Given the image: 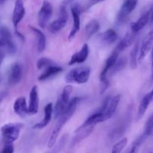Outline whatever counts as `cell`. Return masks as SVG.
<instances>
[{"label": "cell", "mask_w": 153, "mask_h": 153, "mask_svg": "<svg viewBox=\"0 0 153 153\" xmlns=\"http://www.w3.org/2000/svg\"><path fill=\"white\" fill-rule=\"evenodd\" d=\"M120 99V94H117L113 97H108L101 108L97 111L91 115L89 117H88V119L84 122L82 126H79V128H83L90 126L97 125V123L105 122L111 118L117 109Z\"/></svg>", "instance_id": "obj_1"}, {"label": "cell", "mask_w": 153, "mask_h": 153, "mask_svg": "<svg viewBox=\"0 0 153 153\" xmlns=\"http://www.w3.org/2000/svg\"><path fill=\"white\" fill-rule=\"evenodd\" d=\"M80 101V97H74L67 103V107H66L64 113L58 118V121H57L56 124H55L53 129H52V131L49 139V142H48V147L52 148L54 145L55 144L61 129L64 127V126L67 123V121L71 119L73 115L74 114Z\"/></svg>", "instance_id": "obj_2"}, {"label": "cell", "mask_w": 153, "mask_h": 153, "mask_svg": "<svg viewBox=\"0 0 153 153\" xmlns=\"http://www.w3.org/2000/svg\"><path fill=\"white\" fill-rule=\"evenodd\" d=\"M23 127L24 124L21 123H10L3 126L0 130L4 143H13L16 141Z\"/></svg>", "instance_id": "obj_3"}, {"label": "cell", "mask_w": 153, "mask_h": 153, "mask_svg": "<svg viewBox=\"0 0 153 153\" xmlns=\"http://www.w3.org/2000/svg\"><path fill=\"white\" fill-rule=\"evenodd\" d=\"M91 75V68L88 67H78L71 70L65 76L67 83L85 84L88 81Z\"/></svg>", "instance_id": "obj_4"}, {"label": "cell", "mask_w": 153, "mask_h": 153, "mask_svg": "<svg viewBox=\"0 0 153 153\" xmlns=\"http://www.w3.org/2000/svg\"><path fill=\"white\" fill-rule=\"evenodd\" d=\"M53 13V7L47 0H43L41 7L37 13V22L40 28H46Z\"/></svg>", "instance_id": "obj_5"}, {"label": "cell", "mask_w": 153, "mask_h": 153, "mask_svg": "<svg viewBox=\"0 0 153 153\" xmlns=\"http://www.w3.org/2000/svg\"><path fill=\"white\" fill-rule=\"evenodd\" d=\"M68 21V13L65 5H61L60 8L59 17L52 21L49 25V31L52 33H57L66 26Z\"/></svg>", "instance_id": "obj_6"}, {"label": "cell", "mask_w": 153, "mask_h": 153, "mask_svg": "<svg viewBox=\"0 0 153 153\" xmlns=\"http://www.w3.org/2000/svg\"><path fill=\"white\" fill-rule=\"evenodd\" d=\"M82 12V9L79 5H73L71 7V13L72 16H73V26H72V29L70 31V34L68 35V40H72L75 37H76V34L80 30V25H81V20H80V14Z\"/></svg>", "instance_id": "obj_7"}, {"label": "cell", "mask_w": 153, "mask_h": 153, "mask_svg": "<svg viewBox=\"0 0 153 153\" xmlns=\"http://www.w3.org/2000/svg\"><path fill=\"white\" fill-rule=\"evenodd\" d=\"M0 37L2 39L4 43V48L10 55H13L16 52V46L13 40L10 30L6 27L0 28Z\"/></svg>", "instance_id": "obj_8"}, {"label": "cell", "mask_w": 153, "mask_h": 153, "mask_svg": "<svg viewBox=\"0 0 153 153\" xmlns=\"http://www.w3.org/2000/svg\"><path fill=\"white\" fill-rule=\"evenodd\" d=\"M25 14V8L22 0H16L12 14V22L16 31L19 22L22 20Z\"/></svg>", "instance_id": "obj_9"}, {"label": "cell", "mask_w": 153, "mask_h": 153, "mask_svg": "<svg viewBox=\"0 0 153 153\" xmlns=\"http://www.w3.org/2000/svg\"><path fill=\"white\" fill-rule=\"evenodd\" d=\"M153 44V31L148 33L144 38L142 40V43L140 47L139 48V61H141L144 59L150 52Z\"/></svg>", "instance_id": "obj_10"}, {"label": "cell", "mask_w": 153, "mask_h": 153, "mask_svg": "<svg viewBox=\"0 0 153 153\" xmlns=\"http://www.w3.org/2000/svg\"><path fill=\"white\" fill-rule=\"evenodd\" d=\"M137 2H138V0H126L118 13V20L120 22L125 21L128 15L132 13L133 10L135 9Z\"/></svg>", "instance_id": "obj_11"}, {"label": "cell", "mask_w": 153, "mask_h": 153, "mask_svg": "<svg viewBox=\"0 0 153 153\" xmlns=\"http://www.w3.org/2000/svg\"><path fill=\"white\" fill-rule=\"evenodd\" d=\"M39 110V97L37 85L32 87L29 94V105L28 107V115L37 114Z\"/></svg>", "instance_id": "obj_12"}, {"label": "cell", "mask_w": 153, "mask_h": 153, "mask_svg": "<svg viewBox=\"0 0 153 153\" xmlns=\"http://www.w3.org/2000/svg\"><path fill=\"white\" fill-rule=\"evenodd\" d=\"M119 52H117L116 50H114V52L111 54L110 56L108 58L107 61H106L105 64V67L103 68L102 71L101 72L100 76V79L102 82H104V81L108 80V74L110 72V70H111V68L113 67V66L114 65L115 62L117 60V58H119Z\"/></svg>", "instance_id": "obj_13"}, {"label": "cell", "mask_w": 153, "mask_h": 153, "mask_svg": "<svg viewBox=\"0 0 153 153\" xmlns=\"http://www.w3.org/2000/svg\"><path fill=\"white\" fill-rule=\"evenodd\" d=\"M22 77V66L19 63H14L10 68L8 74V83L15 85L20 82Z\"/></svg>", "instance_id": "obj_14"}, {"label": "cell", "mask_w": 153, "mask_h": 153, "mask_svg": "<svg viewBox=\"0 0 153 153\" xmlns=\"http://www.w3.org/2000/svg\"><path fill=\"white\" fill-rule=\"evenodd\" d=\"M89 46L87 43L82 46V49L79 52H76L72 55L70 61H69V65H73L76 64H82L87 60L89 55Z\"/></svg>", "instance_id": "obj_15"}, {"label": "cell", "mask_w": 153, "mask_h": 153, "mask_svg": "<svg viewBox=\"0 0 153 153\" xmlns=\"http://www.w3.org/2000/svg\"><path fill=\"white\" fill-rule=\"evenodd\" d=\"M52 114H53V105L52 103H49L44 107V117L42 121L34 124L32 126L34 129H42L49 125L52 120Z\"/></svg>", "instance_id": "obj_16"}, {"label": "cell", "mask_w": 153, "mask_h": 153, "mask_svg": "<svg viewBox=\"0 0 153 153\" xmlns=\"http://www.w3.org/2000/svg\"><path fill=\"white\" fill-rule=\"evenodd\" d=\"M94 127H95V125H92L90 126L85 127L84 128H81V129H76L75 131L76 135L73 137L71 142L72 146H76V144H78L81 141L85 140V138L89 137L91 134V133L93 132V131H94Z\"/></svg>", "instance_id": "obj_17"}, {"label": "cell", "mask_w": 153, "mask_h": 153, "mask_svg": "<svg viewBox=\"0 0 153 153\" xmlns=\"http://www.w3.org/2000/svg\"><path fill=\"white\" fill-rule=\"evenodd\" d=\"M13 111L15 114L20 117L24 118L28 115V106L26 103V99L24 97H19L13 103Z\"/></svg>", "instance_id": "obj_18"}, {"label": "cell", "mask_w": 153, "mask_h": 153, "mask_svg": "<svg viewBox=\"0 0 153 153\" xmlns=\"http://www.w3.org/2000/svg\"><path fill=\"white\" fill-rule=\"evenodd\" d=\"M135 37L136 34L132 32V31L127 33L125 37L119 42V43L117 44V46L116 49L114 50H116L119 53L125 51L127 48H128L130 46L132 45L134 40H135Z\"/></svg>", "instance_id": "obj_19"}, {"label": "cell", "mask_w": 153, "mask_h": 153, "mask_svg": "<svg viewBox=\"0 0 153 153\" xmlns=\"http://www.w3.org/2000/svg\"><path fill=\"white\" fill-rule=\"evenodd\" d=\"M153 99V93L152 91L146 94L143 99L140 101V105L138 106V109H137V120H140L143 117V115L146 113V110H147L148 107H149V104L152 102Z\"/></svg>", "instance_id": "obj_20"}, {"label": "cell", "mask_w": 153, "mask_h": 153, "mask_svg": "<svg viewBox=\"0 0 153 153\" xmlns=\"http://www.w3.org/2000/svg\"><path fill=\"white\" fill-rule=\"evenodd\" d=\"M151 12H152V9L148 10V11H146V13H143L136 22H133V23L131 24V28L132 32L137 34V32H139L140 30H142L144 28L145 25L148 23L149 19H150Z\"/></svg>", "instance_id": "obj_21"}, {"label": "cell", "mask_w": 153, "mask_h": 153, "mask_svg": "<svg viewBox=\"0 0 153 153\" xmlns=\"http://www.w3.org/2000/svg\"><path fill=\"white\" fill-rule=\"evenodd\" d=\"M28 28L32 31L34 33V35L36 36V39H37V51L39 52H42L44 51L46 49V38L45 34L40 31L39 28H35V27L32 26V25H28Z\"/></svg>", "instance_id": "obj_22"}, {"label": "cell", "mask_w": 153, "mask_h": 153, "mask_svg": "<svg viewBox=\"0 0 153 153\" xmlns=\"http://www.w3.org/2000/svg\"><path fill=\"white\" fill-rule=\"evenodd\" d=\"M63 71V69L61 67H58V66L54 65L49 66V67H46L44 69L43 73L39 76L38 77V81H45L46 79H49L50 78L53 77V76H56L58 73H61Z\"/></svg>", "instance_id": "obj_23"}, {"label": "cell", "mask_w": 153, "mask_h": 153, "mask_svg": "<svg viewBox=\"0 0 153 153\" xmlns=\"http://www.w3.org/2000/svg\"><path fill=\"white\" fill-rule=\"evenodd\" d=\"M101 38L105 44L111 45L117 41L118 38V34L114 29L108 28L102 34Z\"/></svg>", "instance_id": "obj_24"}, {"label": "cell", "mask_w": 153, "mask_h": 153, "mask_svg": "<svg viewBox=\"0 0 153 153\" xmlns=\"http://www.w3.org/2000/svg\"><path fill=\"white\" fill-rule=\"evenodd\" d=\"M100 23L96 19H92L85 25V34L87 39H90L94 34H95L100 30Z\"/></svg>", "instance_id": "obj_25"}, {"label": "cell", "mask_w": 153, "mask_h": 153, "mask_svg": "<svg viewBox=\"0 0 153 153\" xmlns=\"http://www.w3.org/2000/svg\"><path fill=\"white\" fill-rule=\"evenodd\" d=\"M138 54H139V43L137 42L131 49V52L129 55L130 58V67L132 70L137 68V58H138Z\"/></svg>", "instance_id": "obj_26"}, {"label": "cell", "mask_w": 153, "mask_h": 153, "mask_svg": "<svg viewBox=\"0 0 153 153\" xmlns=\"http://www.w3.org/2000/svg\"><path fill=\"white\" fill-rule=\"evenodd\" d=\"M67 104L64 103L61 99H58V101L56 102L55 108H53L54 117H55V119H58V118L64 113V110H65L66 107H67Z\"/></svg>", "instance_id": "obj_27"}, {"label": "cell", "mask_w": 153, "mask_h": 153, "mask_svg": "<svg viewBox=\"0 0 153 153\" xmlns=\"http://www.w3.org/2000/svg\"><path fill=\"white\" fill-rule=\"evenodd\" d=\"M126 63H127L126 58H125V57H124V58H118L117 60L116 61V62H115L114 65L113 66L111 70H110L111 74L114 75L115 74V73H118L119 71H120V70H122L125 67Z\"/></svg>", "instance_id": "obj_28"}, {"label": "cell", "mask_w": 153, "mask_h": 153, "mask_svg": "<svg viewBox=\"0 0 153 153\" xmlns=\"http://www.w3.org/2000/svg\"><path fill=\"white\" fill-rule=\"evenodd\" d=\"M54 64H55V63L52 60H51L50 58H45V57L39 58L36 63V66H37L38 70H43V69L46 68L49 66L54 65Z\"/></svg>", "instance_id": "obj_29"}, {"label": "cell", "mask_w": 153, "mask_h": 153, "mask_svg": "<svg viewBox=\"0 0 153 153\" xmlns=\"http://www.w3.org/2000/svg\"><path fill=\"white\" fill-rule=\"evenodd\" d=\"M73 87L70 85H66L64 88V89H63L60 99H61L64 103H66V104H67V103L69 102V101H70V97L72 92H73Z\"/></svg>", "instance_id": "obj_30"}, {"label": "cell", "mask_w": 153, "mask_h": 153, "mask_svg": "<svg viewBox=\"0 0 153 153\" xmlns=\"http://www.w3.org/2000/svg\"><path fill=\"white\" fill-rule=\"evenodd\" d=\"M127 143H128L127 137H123V139H121L120 140H119L117 143H116L114 145L113 148H112L111 153H121L123 149L127 145Z\"/></svg>", "instance_id": "obj_31"}, {"label": "cell", "mask_w": 153, "mask_h": 153, "mask_svg": "<svg viewBox=\"0 0 153 153\" xmlns=\"http://www.w3.org/2000/svg\"><path fill=\"white\" fill-rule=\"evenodd\" d=\"M146 137H146L143 134H142V135H140V137L133 143L132 146H131V149H130V151L128 152V153H138L139 149H140V146H141V144L143 143V142L144 141L145 139H146Z\"/></svg>", "instance_id": "obj_32"}, {"label": "cell", "mask_w": 153, "mask_h": 153, "mask_svg": "<svg viewBox=\"0 0 153 153\" xmlns=\"http://www.w3.org/2000/svg\"><path fill=\"white\" fill-rule=\"evenodd\" d=\"M153 134V112L152 114L149 116V117L148 118L147 121L146 123V125H145V128H144V134L146 137H149V136L152 135Z\"/></svg>", "instance_id": "obj_33"}, {"label": "cell", "mask_w": 153, "mask_h": 153, "mask_svg": "<svg viewBox=\"0 0 153 153\" xmlns=\"http://www.w3.org/2000/svg\"><path fill=\"white\" fill-rule=\"evenodd\" d=\"M14 152V147L13 143H5L1 153H13Z\"/></svg>", "instance_id": "obj_34"}, {"label": "cell", "mask_w": 153, "mask_h": 153, "mask_svg": "<svg viewBox=\"0 0 153 153\" xmlns=\"http://www.w3.org/2000/svg\"><path fill=\"white\" fill-rule=\"evenodd\" d=\"M104 1L105 0H89L88 4H87L86 9L90 8V7H91L92 6L95 5V4H98V3L102 2V1Z\"/></svg>", "instance_id": "obj_35"}, {"label": "cell", "mask_w": 153, "mask_h": 153, "mask_svg": "<svg viewBox=\"0 0 153 153\" xmlns=\"http://www.w3.org/2000/svg\"><path fill=\"white\" fill-rule=\"evenodd\" d=\"M6 96H7V93L4 92V91H1L0 92V104L1 103V102L4 100V99L5 98Z\"/></svg>", "instance_id": "obj_36"}, {"label": "cell", "mask_w": 153, "mask_h": 153, "mask_svg": "<svg viewBox=\"0 0 153 153\" xmlns=\"http://www.w3.org/2000/svg\"><path fill=\"white\" fill-rule=\"evenodd\" d=\"M4 54L2 51L0 50V67H1V64H2L3 61H4Z\"/></svg>", "instance_id": "obj_37"}, {"label": "cell", "mask_w": 153, "mask_h": 153, "mask_svg": "<svg viewBox=\"0 0 153 153\" xmlns=\"http://www.w3.org/2000/svg\"><path fill=\"white\" fill-rule=\"evenodd\" d=\"M75 0H64V5H67V4H70L71 2H73V1H74Z\"/></svg>", "instance_id": "obj_38"}, {"label": "cell", "mask_w": 153, "mask_h": 153, "mask_svg": "<svg viewBox=\"0 0 153 153\" xmlns=\"http://www.w3.org/2000/svg\"><path fill=\"white\" fill-rule=\"evenodd\" d=\"M4 47V41L2 40V39L0 37V48H3Z\"/></svg>", "instance_id": "obj_39"}, {"label": "cell", "mask_w": 153, "mask_h": 153, "mask_svg": "<svg viewBox=\"0 0 153 153\" xmlns=\"http://www.w3.org/2000/svg\"><path fill=\"white\" fill-rule=\"evenodd\" d=\"M152 78H153V48H152Z\"/></svg>", "instance_id": "obj_40"}, {"label": "cell", "mask_w": 153, "mask_h": 153, "mask_svg": "<svg viewBox=\"0 0 153 153\" xmlns=\"http://www.w3.org/2000/svg\"><path fill=\"white\" fill-rule=\"evenodd\" d=\"M150 21L151 22H153V9H152V12H151V15H150Z\"/></svg>", "instance_id": "obj_41"}, {"label": "cell", "mask_w": 153, "mask_h": 153, "mask_svg": "<svg viewBox=\"0 0 153 153\" xmlns=\"http://www.w3.org/2000/svg\"><path fill=\"white\" fill-rule=\"evenodd\" d=\"M7 0H0V4H3Z\"/></svg>", "instance_id": "obj_42"}, {"label": "cell", "mask_w": 153, "mask_h": 153, "mask_svg": "<svg viewBox=\"0 0 153 153\" xmlns=\"http://www.w3.org/2000/svg\"><path fill=\"white\" fill-rule=\"evenodd\" d=\"M1 76H0V82H1Z\"/></svg>", "instance_id": "obj_43"}, {"label": "cell", "mask_w": 153, "mask_h": 153, "mask_svg": "<svg viewBox=\"0 0 153 153\" xmlns=\"http://www.w3.org/2000/svg\"><path fill=\"white\" fill-rule=\"evenodd\" d=\"M152 92L153 93V88H152Z\"/></svg>", "instance_id": "obj_44"}, {"label": "cell", "mask_w": 153, "mask_h": 153, "mask_svg": "<svg viewBox=\"0 0 153 153\" xmlns=\"http://www.w3.org/2000/svg\"><path fill=\"white\" fill-rule=\"evenodd\" d=\"M149 153H152V152H149Z\"/></svg>", "instance_id": "obj_45"}]
</instances>
